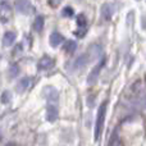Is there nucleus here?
<instances>
[{
	"label": "nucleus",
	"instance_id": "nucleus-1",
	"mask_svg": "<svg viewBox=\"0 0 146 146\" xmlns=\"http://www.w3.org/2000/svg\"><path fill=\"white\" fill-rule=\"evenodd\" d=\"M106 106H108V103L104 101L98 110L96 123H95V140H98L99 137H100L101 132H103V129H104V122H105V115H106Z\"/></svg>",
	"mask_w": 146,
	"mask_h": 146
},
{
	"label": "nucleus",
	"instance_id": "nucleus-2",
	"mask_svg": "<svg viewBox=\"0 0 146 146\" xmlns=\"http://www.w3.org/2000/svg\"><path fill=\"white\" fill-rule=\"evenodd\" d=\"M90 60H91V59H90V56H88L87 53L81 54L80 56H77V58H76L74 60L69 64V71H72V72L82 71V69L86 68V66L88 64V62H90Z\"/></svg>",
	"mask_w": 146,
	"mask_h": 146
},
{
	"label": "nucleus",
	"instance_id": "nucleus-3",
	"mask_svg": "<svg viewBox=\"0 0 146 146\" xmlns=\"http://www.w3.org/2000/svg\"><path fill=\"white\" fill-rule=\"evenodd\" d=\"M44 96L46 98V100L49 101V105H56L59 100V92L56 88L51 87V86H48V87L44 88Z\"/></svg>",
	"mask_w": 146,
	"mask_h": 146
},
{
	"label": "nucleus",
	"instance_id": "nucleus-4",
	"mask_svg": "<svg viewBox=\"0 0 146 146\" xmlns=\"http://www.w3.org/2000/svg\"><path fill=\"white\" fill-rule=\"evenodd\" d=\"M14 7H15V10H17L18 13H21V14H26V15L33 13V10H35V7H33L30 1H27V0H19V1H15Z\"/></svg>",
	"mask_w": 146,
	"mask_h": 146
},
{
	"label": "nucleus",
	"instance_id": "nucleus-5",
	"mask_svg": "<svg viewBox=\"0 0 146 146\" xmlns=\"http://www.w3.org/2000/svg\"><path fill=\"white\" fill-rule=\"evenodd\" d=\"M104 62H105L104 59L99 60V63L96 64L92 69H91V72L88 73V76H87V85H94V83L98 81L99 76H100V71H101V68H103V66H104Z\"/></svg>",
	"mask_w": 146,
	"mask_h": 146
},
{
	"label": "nucleus",
	"instance_id": "nucleus-6",
	"mask_svg": "<svg viewBox=\"0 0 146 146\" xmlns=\"http://www.w3.org/2000/svg\"><path fill=\"white\" fill-rule=\"evenodd\" d=\"M114 12H115V5L111 4V3H104V4L101 5L100 14L104 21H110Z\"/></svg>",
	"mask_w": 146,
	"mask_h": 146
},
{
	"label": "nucleus",
	"instance_id": "nucleus-7",
	"mask_svg": "<svg viewBox=\"0 0 146 146\" xmlns=\"http://www.w3.org/2000/svg\"><path fill=\"white\" fill-rule=\"evenodd\" d=\"M54 64H55V62H54V59L51 58V56H42V58L38 60V64H37V68L40 69V71H49L50 68H53Z\"/></svg>",
	"mask_w": 146,
	"mask_h": 146
},
{
	"label": "nucleus",
	"instance_id": "nucleus-8",
	"mask_svg": "<svg viewBox=\"0 0 146 146\" xmlns=\"http://www.w3.org/2000/svg\"><path fill=\"white\" fill-rule=\"evenodd\" d=\"M87 54L91 60L101 58V55H103V46L99 45V44H92V45H90V48H88Z\"/></svg>",
	"mask_w": 146,
	"mask_h": 146
},
{
	"label": "nucleus",
	"instance_id": "nucleus-9",
	"mask_svg": "<svg viewBox=\"0 0 146 146\" xmlns=\"http://www.w3.org/2000/svg\"><path fill=\"white\" fill-rule=\"evenodd\" d=\"M59 115V110L56 105H48V109H46V119H48L50 123L55 122L58 119Z\"/></svg>",
	"mask_w": 146,
	"mask_h": 146
},
{
	"label": "nucleus",
	"instance_id": "nucleus-10",
	"mask_svg": "<svg viewBox=\"0 0 146 146\" xmlns=\"http://www.w3.org/2000/svg\"><path fill=\"white\" fill-rule=\"evenodd\" d=\"M49 41H50V45L53 46V48H58V46L64 41V37L62 33L58 32V31H53L50 37H49Z\"/></svg>",
	"mask_w": 146,
	"mask_h": 146
},
{
	"label": "nucleus",
	"instance_id": "nucleus-11",
	"mask_svg": "<svg viewBox=\"0 0 146 146\" xmlns=\"http://www.w3.org/2000/svg\"><path fill=\"white\" fill-rule=\"evenodd\" d=\"M15 38H17V33L13 31H7L3 36V45L4 46H12L14 44Z\"/></svg>",
	"mask_w": 146,
	"mask_h": 146
},
{
	"label": "nucleus",
	"instance_id": "nucleus-12",
	"mask_svg": "<svg viewBox=\"0 0 146 146\" xmlns=\"http://www.w3.org/2000/svg\"><path fill=\"white\" fill-rule=\"evenodd\" d=\"M31 83H32V77H23V78H21L19 82L17 83V90L19 91V92H25V91L31 86Z\"/></svg>",
	"mask_w": 146,
	"mask_h": 146
},
{
	"label": "nucleus",
	"instance_id": "nucleus-13",
	"mask_svg": "<svg viewBox=\"0 0 146 146\" xmlns=\"http://www.w3.org/2000/svg\"><path fill=\"white\" fill-rule=\"evenodd\" d=\"M108 146H121V137H119L118 128H115L113 131L110 139H109V145Z\"/></svg>",
	"mask_w": 146,
	"mask_h": 146
},
{
	"label": "nucleus",
	"instance_id": "nucleus-14",
	"mask_svg": "<svg viewBox=\"0 0 146 146\" xmlns=\"http://www.w3.org/2000/svg\"><path fill=\"white\" fill-rule=\"evenodd\" d=\"M44 23H45V18H44V15H37L36 19H35V22H33V30L37 31V32L42 31Z\"/></svg>",
	"mask_w": 146,
	"mask_h": 146
},
{
	"label": "nucleus",
	"instance_id": "nucleus-15",
	"mask_svg": "<svg viewBox=\"0 0 146 146\" xmlns=\"http://www.w3.org/2000/svg\"><path fill=\"white\" fill-rule=\"evenodd\" d=\"M76 49H77V42H76L74 40L66 41V44H64V50H66L67 53H73V51H76Z\"/></svg>",
	"mask_w": 146,
	"mask_h": 146
},
{
	"label": "nucleus",
	"instance_id": "nucleus-16",
	"mask_svg": "<svg viewBox=\"0 0 146 146\" xmlns=\"http://www.w3.org/2000/svg\"><path fill=\"white\" fill-rule=\"evenodd\" d=\"M18 72H19V68H18L17 64H12V66L9 67V73H8V76H9L10 78H14L15 76L18 74Z\"/></svg>",
	"mask_w": 146,
	"mask_h": 146
},
{
	"label": "nucleus",
	"instance_id": "nucleus-17",
	"mask_svg": "<svg viewBox=\"0 0 146 146\" xmlns=\"http://www.w3.org/2000/svg\"><path fill=\"white\" fill-rule=\"evenodd\" d=\"M10 100H12V95H10L9 91H3V94H1V103L3 104H8V103H10Z\"/></svg>",
	"mask_w": 146,
	"mask_h": 146
},
{
	"label": "nucleus",
	"instance_id": "nucleus-18",
	"mask_svg": "<svg viewBox=\"0 0 146 146\" xmlns=\"http://www.w3.org/2000/svg\"><path fill=\"white\" fill-rule=\"evenodd\" d=\"M77 25L80 26L81 28H86V18L83 14H80L77 17Z\"/></svg>",
	"mask_w": 146,
	"mask_h": 146
},
{
	"label": "nucleus",
	"instance_id": "nucleus-19",
	"mask_svg": "<svg viewBox=\"0 0 146 146\" xmlns=\"http://www.w3.org/2000/svg\"><path fill=\"white\" fill-rule=\"evenodd\" d=\"M62 14H63L64 17H72V15L74 14V12H73V8H71V7H66L63 10H62Z\"/></svg>",
	"mask_w": 146,
	"mask_h": 146
},
{
	"label": "nucleus",
	"instance_id": "nucleus-20",
	"mask_svg": "<svg viewBox=\"0 0 146 146\" xmlns=\"http://www.w3.org/2000/svg\"><path fill=\"white\" fill-rule=\"evenodd\" d=\"M139 103H140V105L142 106V109L146 110V92H141V95H140V98H139Z\"/></svg>",
	"mask_w": 146,
	"mask_h": 146
},
{
	"label": "nucleus",
	"instance_id": "nucleus-21",
	"mask_svg": "<svg viewBox=\"0 0 146 146\" xmlns=\"http://www.w3.org/2000/svg\"><path fill=\"white\" fill-rule=\"evenodd\" d=\"M0 5H1V10H3V12H10V5H9V3L1 1V3H0Z\"/></svg>",
	"mask_w": 146,
	"mask_h": 146
}]
</instances>
